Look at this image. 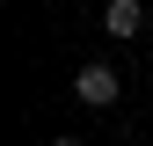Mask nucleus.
I'll list each match as a JSON object with an SVG mask.
<instances>
[{
  "label": "nucleus",
  "instance_id": "obj_2",
  "mask_svg": "<svg viewBox=\"0 0 153 146\" xmlns=\"http://www.w3.org/2000/svg\"><path fill=\"white\" fill-rule=\"evenodd\" d=\"M102 29L109 36H139L146 29V7H139V0H109V7H102Z\"/></svg>",
  "mask_w": 153,
  "mask_h": 146
},
{
  "label": "nucleus",
  "instance_id": "obj_3",
  "mask_svg": "<svg viewBox=\"0 0 153 146\" xmlns=\"http://www.w3.org/2000/svg\"><path fill=\"white\" fill-rule=\"evenodd\" d=\"M51 146H80V139H73V132H66V139H51Z\"/></svg>",
  "mask_w": 153,
  "mask_h": 146
},
{
  "label": "nucleus",
  "instance_id": "obj_1",
  "mask_svg": "<svg viewBox=\"0 0 153 146\" xmlns=\"http://www.w3.org/2000/svg\"><path fill=\"white\" fill-rule=\"evenodd\" d=\"M73 95H80L88 110H109V102L124 95V80H117V66H102V59H95V66H80V73H73Z\"/></svg>",
  "mask_w": 153,
  "mask_h": 146
}]
</instances>
